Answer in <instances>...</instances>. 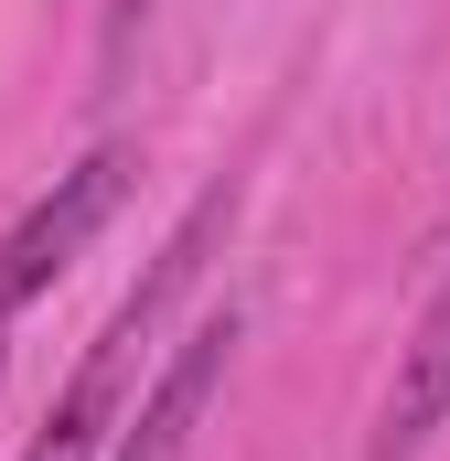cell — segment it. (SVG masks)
I'll list each match as a JSON object with an SVG mask.
<instances>
[{
	"label": "cell",
	"mask_w": 450,
	"mask_h": 461,
	"mask_svg": "<svg viewBox=\"0 0 450 461\" xmlns=\"http://www.w3.org/2000/svg\"><path fill=\"white\" fill-rule=\"evenodd\" d=\"M236 226V194H204L194 215H183V236L161 247V268L118 301V322L86 344V365H76V386H65V408L43 419V440L22 461H97V440H108V419H118V397H129V375H140V354H150V333H161V312L194 290V268H204V247Z\"/></svg>",
	"instance_id": "1"
},
{
	"label": "cell",
	"mask_w": 450,
	"mask_h": 461,
	"mask_svg": "<svg viewBox=\"0 0 450 461\" xmlns=\"http://www.w3.org/2000/svg\"><path fill=\"white\" fill-rule=\"evenodd\" d=\"M118 194H129V150H86V161H76L22 226L0 236V312H22L32 290H54V279L86 258V236L118 215Z\"/></svg>",
	"instance_id": "2"
},
{
	"label": "cell",
	"mask_w": 450,
	"mask_h": 461,
	"mask_svg": "<svg viewBox=\"0 0 450 461\" xmlns=\"http://www.w3.org/2000/svg\"><path fill=\"white\" fill-rule=\"evenodd\" d=\"M440 419H450V290L418 312V333H408V354H397V386H386V408H375L364 461H418Z\"/></svg>",
	"instance_id": "3"
},
{
	"label": "cell",
	"mask_w": 450,
	"mask_h": 461,
	"mask_svg": "<svg viewBox=\"0 0 450 461\" xmlns=\"http://www.w3.org/2000/svg\"><path fill=\"white\" fill-rule=\"evenodd\" d=\"M225 354H236V322H194V344H183L172 365H161V386H150L140 429L118 440V461H183L194 419H204V397L225 386Z\"/></svg>",
	"instance_id": "4"
},
{
	"label": "cell",
	"mask_w": 450,
	"mask_h": 461,
	"mask_svg": "<svg viewBox=\"0 0 450 461\" xmlns=\"http://www.w3.org/2000/svg\"><path fill=\"white\" fill-rule=\"evenodd\" d=\"M129 11H140V0H118V32H129Z\"/></svg>",
	"instance_id": "5"
},
{
	"label": "cell",
	"mask_w": 450,
	"mask_h": 461,
	"mask_svg": "<svg viewBox=\"0 0 450 461\" xmlns=\"http://www.w3.org/2000/svg\"><path fill=\"white\" fill-rule=\"evenodd\" d=\"M0 333H11V312H0Z\"/></svg>",
	"instance_id": "6"
}]
</instances>
